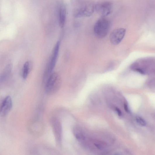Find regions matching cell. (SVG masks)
I'll list each match as a JSON object with an SVG mask.
<instances>
[{
	"instance_id": "cell-1",
	"label": "cell",
	"mask_w": 155,
	"mask_h": 155,
	"mask_svg": "<svg viewBox=\"0 0 155 155\" xmlns=\"http://www.w3.org/2000/svg\"><path fill=\"white\" fill-rule=\"evenodd\" d=\"M110 27L109 20L104 18L97 20L95 23L93 28L94 33L98 38L105 37L108 34Z\"/></svg>"
},
{
	"instance_id": "cell-2",
	"label": "cell",
	"mask_w": 155,
	"mask_h": 155,
	"mask_svg": "<svg viewBox=\"0 0 155 155\" xmlns=\"http://www.w3.org/2000/svg\"><path fill=\"white\" fill-rule=\"evenodd\" d=\"M60 42H57L55 44L50 60L49 61L44 74V79L46 80L52 74L51 73L56 64L58 58L60 48Z\"/></svg>"
},
{
	"instance_id": "cell-3",
	"label": "cell",
	"mask_w": 155,
	"mask_h": 155,
	"mask_svg": "<svg viewBox=\"0 0 155 155\" xmlns=\"http://www.w3.org/2000/svg\"><path fill=\"white\" fill-rule=\"evenodd\" d=\"M60 77L56 72L51 74L47 80L45 90L48 94H52L58 90L60 84Z\"/></svg>"
},
{
	"instance_id": "cell-4",
	"label": "cell",
	"mask_w": 155,
	"mask_h": 155,
	"mask_svg": "<svg viewBox=\"0 0 155 155\" xmlns=\"http://www.w3.org/2000/svg\"><path fill=\"white\" fill-rule=\"evenodd\" d=\"M113 7V4L111 2L100 1L95 4V10L102 18H104L111 13Z\"/></svg>"
},
{
	"instance_id": "cell-5",
	"label": "cell",
	"mask_w": 155,
	"mask_h": 155,
	"mask_svg": "<svg viewBox=\"0 0 155 155\" xmlns=\"http://www.w3.org/2000/svg\"><path fill=\"white\" fill-rule=\"evenodd\" d=\"M126 32V30L123 28H119L113 30L110 36L111 43L116 46L121 42L124 38Z\"/></svg>"
},
{
	"instance_id": "cell-6",
	"label": "cell",
	"mask_w": 155,
	"mask_h": 155,
	"mask_svg": "<svg viewBox=\"0 0 155 155\" xmlns=\"http://www.w3.org/2000/svg\"><path fill=\"white\" fill-rule=\"evenodd\" d=\"M12 106L11 97L7 96L0 102V116L4 117L7 115L12 109Z\"/></svg>"
},
{
	"instance_id": "cell-7",
	"label": "cell",
	"mask_w": 155,
	"mask_h": 155,
	"mask_svg": "<svg viewBox=\"0 0 155 155\" xmlns=\"http://www.w3.org/2000/svg\"><path fill=\"white\" fill-rule=\"evenodd\" d=\"M51 123L57 143L59 144H60L62 142V135L61 124L59 120L56 118L52 119Z\"/></svg>"
},
{
	"instance_id": "cell-8",
	"label": "cell",
	"mask_w": 155,
	"mask_h": 155,
	"mask_svg": "<svg viewBox=\"0 0 155 155\" xmlns=\"http://www.w3.org/2000/svg\"><path fill=\"white\" fill-rule=\"evenodd\" d=\"M95 5L93 3H87L78 12L77 15L90 17L93 14L95 10Z\"/></svg>"
},
{
	"instance_id": "cell-9",
	"label": "cell",
	"mask_w": 155,
	"mask_h": 155,
	"mask_svg": "<svg viewBox=\"0 0 155 155\" xmlns=\"http://www.w3.org/2000/svg\"><path fill=\"white\" fill-rule=\"evenodd\" d=\"M67 13V9L66 4L61 3L59 7V22L60 27L63 28L66 23Z\"/></svg>"
},
{
	"instance_id": "cell-10",
	"label": "cell",
	"mask_w": 155,
	"mask_h": 155,
	"mask_svg": "<svg viewBox=\"0 0 155 155\" xmlns=\"http://www.w3.org/2000/svg\"><path fill=\"white\" fill-rule=\"evenodd\" d=\"M12 65L10 64L7 65L1 74L0 75V84L4 82L9 77L11 72Z\"/></svg>"
},
{
	"instance_id": "cell-11",
	"label": "cell",
	"mask_w": 155,
	"mask_h": 155,
	"mask_svg": "<svg viewBox=\"0 0 155 155\" xmlns=\"http://www.w3.org/2000/svg\"><path fill=\"white\" fill-rule=\"evenodd\" d=\"M30 62L27 61L24 64L22 69V77L23 79L27 78L30 69Z\"/></svg>"
},
{
	"instance_id": "cell-12",
	"label": "cell",
	"mask_w": 155,
	"mask_h": 155,
	"mask_svg": "<svg viewBox=\"0 0 155 155\" xmlns=\"http://www.w3.org/2000/svg\"><path fill=\"white\" fill-rule=\"evenodd\" d=\"M136 121L139 124L142 126H144L146 125V122L145 121L140 117H137L136 118Z\"/></svg>"
},
{
	"instance_id": "cell-13",
	"label": "cell",
	"mask_w": 155,
	"mask_h": 155,
	"mask_svg": "<svg viewBox=\"0 0 155 155\" xmlns=\"http://www.w3.org/2000/svg\"><path fill=\"white\" fill-rule=\"evenodd\" d=\"M115 111L119 117H121L122 115V113L121 110L119 108L116 107L115 108Z\"/></svg>"
},
{
	"instance_id": "cell-14",
	"label": "cell",
	"mask_w": 155,
	"mask_h": 155,
	"mask_svg": "<svg viewBox=\"0 0 155 155\" xmlns=\"http://www.w3.org/2000/svg\"><path fill=\"white\" fill-rule=\"evenodd\" d=\"M124 109L125 110V111L128 112V113H130V110H129V109L128 107V105L127 104H125L124 105Z\"/></svg>"
},
{
	"instance_id": "cell-15",
	"label": "cell",
	"mask_w": 155,
	"mask_h": 155,
	"mask_svg": "<svg viewBox=\"0 0 155 155\" xmlns=\"http://www.w3.org/2000/svg\"><path fill=\"white\" fill-rule=\"evenodd\" d=\"M114 155H120L118 153H116V154H115Z\"/></svg>"
}]
</instances>
